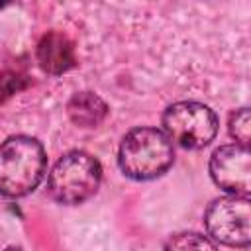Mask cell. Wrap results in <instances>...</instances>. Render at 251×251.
<instances>
[{"label": "cell", "instance_id": "cell-4", "mask_svg": "<svg viewBox=\"0 0 251 251\" xmlns=\"http://www.w3.org/2000/svg\"><path fill=\"white\" fill-rule=\"evenodd\" d=\"M165 135L184 149H202L218 133L216 114L200 102H176L163 114Z\"/></svg>", "mask_w": 251, "mask_h": 251}, {"label": "cell", "instance_id": "cell-1", "mask_svg": "<svg viewBox=\"0 0 251 251\" xmlns=\"http://www.w3.org/2000/svg\"><path fill=\"white\" fill-rule=\"evenodd\" d=\"M45 169L47 157L37 139L14 135L0 145V192L4 196L29 194L41 182Z\"/></svg>", "mask_w": 251, "mask_h": 251}, {"label": "cell", "instance_id": "cell-5", "mask_svg": "<svg viewBox=\"0 0 251 251\" xmlns=\"http://www.w3.org/2000/svg\"><path fill=\"white\" fill-rule=\"evenodd\" d=\"M208 233L229 247H247L251 239V204L247 196H224L214 200L204 216Z\"/></svg>", "mask_w": 251, "mask_h": 251}, {"label": "cell", "instance_id": "cell-9", "mask_svg": "<svg viewBox=\"0 0 251 251\" xmlns=\"http://www.w3.org/2000/svg\"><path fill=\"white\" fill-rule=\"evenodd\" d=\"M165 251H218V247L208 235L196 231H182L171 235L165 241Z\"/></svg>", "mask_w": 251, "mask_h": 251}, {"label": "cell", "instance_id": "cell-6", "mask_svg": "<svg viewBox=\"0 0 251 251\" xmlns=\"http://www.w3.org/2000/svg\"><path fill=\"white\" fill-rule=\"evenodd\" d=\"M210 175L214 182L233 196H247L251 190V157L249 149L237 143L224 145L210 159Z\"/></svg>", "mask_w": 251, "mask_h": 251}, {"label": "cell", "instance_id": "cell-12", "mask_svg": "<svg viewBox=\"0 0 251 251\" xmlns=\"http://www.w3.org/2000/svg\"><path fill=\"white\" fill-rule=\"evenodd\" d=\"M4 251H22L20 247H8V249H4Z\"/></svg>", "mask_w": 251, "mask_h": 251}, {"label": "cell", "instance_id": "cell-10", "mask_svg": "<svg viewBox=\"0 0 251 251\" xmlns=\"http://www.w3.org/2000/svg\"><path fill=\"white\" fill-rule=\"evenodd\" d=\"M229 133L237 145L247 147L251 139V114L247 108H241L229 116Z\"/></svg>", "mask_w": 251, "mask_h": 251}, {"label": "cell", "instance_id": "cell-11", "mask_svg": "<svg viewBox=\"0 0 251 251\" xmlns=\"http://www.w3.org/2000/svg\"><path fill=\"white\" fill-rule=\"evenodd\" d=\"M14 90H18V76L16 75H10V73L2 75L0 76V102L4 98H8Z\"/></svg>", "mask_w": 251, "mask_h": 251}, {"label": "cell", "instance_id": "cell-7", "mask_svg": "<svg viewBox=\"0 0 251 251\" xmlns=\"http://www.w3.org/2000/svg\"><path fill=\"white\" fill-rule=\"evenodd\" d=\"M37 63L49 75H61L75 67V47L71 39L59 31L45 33L37 43Z\"/></svg>", "mask_w": 251, "mask_h": 251}, {"label": "cell", "instance_id": "cell-8", "mask_svg": "<svg viewBox=\"0 0 251 251\" xmlns=\"http://www.w3.org/2000/svg\"><path fill=\"white\" fill-rule=\"evenodd\" d=\"M67 114L73 124L80 127H94L106 118L108 106L94 92H76L67 104Z\"/></svg>", "mask_w": 251, "mask_h": 251}, {"label": "cell", "instance_id": "cell-2", "mask_svg": "<svg viewBox=\"0 0 251 251\" xmlns=\"http://www.w3.org/2000/svg\"><path fill=\"white\" fill-rule=\"evenodd\" d=\"M175 161V149L165 131L157 127H135L122 139L118 163L126 176L151 180L161 176Z\"/></svg>", "mask_w": 251, "mask_h": 251}, {"label": "cell", "instance_id": "cell-3", "mask_svg": "<svg viewBox=\"0 0 251 251\" xmlns=\"http://www.w3.org/2000/svg\"><path fill=\"white\" fill-rule=\"evenodd\" d=\"M100 180V163L84 151H71L55 163L53 171L49 173L47 188L53 200L75 206L88 200L98 190Z\"/></svg>", "mask_w": 251, "mask_h": 251}]
</instances>
